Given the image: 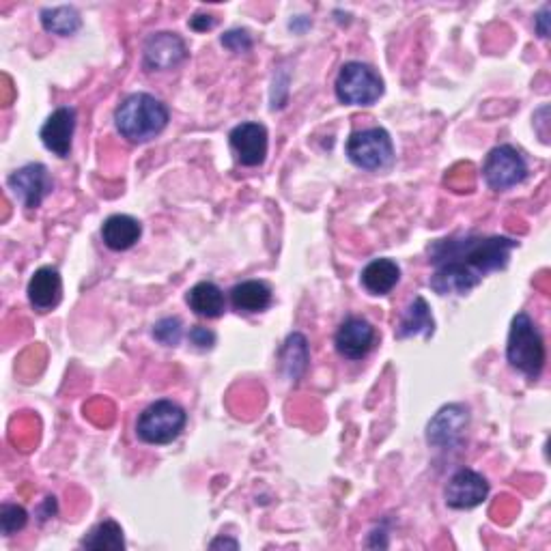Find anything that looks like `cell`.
Listing matches in <instances>:
<instances>
[{"mask_svg": "<svg viewBox=\"0 0 551 551\" xmlns=\"http://www.w3.org/2000/svg\"><path fill=\"white\" fill-rule=\"evenodd\" d=\"M515 248H519V242L500 235L446 237L437 239L429 246V263H459L478 276H487L491 272L504 270Z\"/></svg>", "mask_w": 551, "mask_h": 551, "instance_id": "cell-1", "label": "cell"}, {"mask_svg": "<svg viewBox=\"0 0 551 551\" xmlns=\"http://www.w3.org/2000/svg\"><path fill=\"white\" fill-rule=\"evenodd\" d=\"M168 119H171L168 106L151 93L127 95L115 110L117 132L132 145H145L160 136Z\"/></svg>", "mask_w": 551, "mask_h": 551, "instance_id": "cell-2", "label": "cell"}, {"mask_svg": "<svg viewBox=\"0 0 551 551\" xmlns=\"http://www.w3.org/2000/svg\"><path fill=\"white\" fill-rule=\"evenodd\" d=\"M506 360L515 371L524 373L528 379H539L545 369V341L536 323L526 313L513 317L506 343Z\"/></svg>", "mask_w": 551, "mask_h": 551, "instance_id": "cell-3", "label": "cell"}, {"mask_svg": "<svg viewBox=\"0 0 551 551\" xmlns=\"http://www.w3.org/2000/svg\"><path fill=\"white\" fill-rule=\"evenodd\" d=\"M186 422H188L186 409L177 405L175 401L160 399L151 403L145 412L138 416L136 435L145 444L164 446L177 440L181 431L186 429Z\"/></svg>", "mask_w": 551, "mask_h": 551, "instance_id": "cell-4", "label": "cell"}, {"mask_svg": "<svg viewBox=\"0 0 551 551\" xmlns=\"http://www.w3.org/2000/svg\"><path fill=\"white\" fill-rule=\"evenodd\" d=\"M334 91L341 104L373 106L384 95V80L375 72V67L362 61H349L338 72Z\"/></svg>", "mask_w": 551, "mask_h": 551, "instance_id": "cell-5", "label": "cell"}, {"mask_svg": "<svg viewBox=\"0 0 551 551\" xmlns=\"http://www.w3.org/2000/svg\"><path fill=\"white\" fill-rule=\"evenodd\" d=\"M345 151L353 166L369 173L388 171L394 162V145L384 127H369V130L353 132L347 140Z\"/></svg>", "mask_w": 551, "mask_h": 551, "instance_id": "cell-6", "label": "cell"}, {"mask_svg": "<svg viewBox=\"0 0 551 551\" xmlns=\"http://www.w3.org/2000/svg\"><path fill=\"white\" fill-rule=\"evenodd\" d=\"M483 177L491 190L506 192L528 179V162L515 147L500 145L485 158Z\"/></svg>", "mask_w": 551, "mask_h": 551, "instance_id": "cell-7", "label": "cell"}, {"mask_svg": "<svg viewBox=\"0 0 551 551\" xmlns=\"http://www.w3.org/2000/svg\"><path fill=\"white\" fill-rule=\"evenodd\" d=\"M7 186L11 194L24 203L26 209H37L52 192L54 183L48 168L44 164L33 162L18 168V171H13L7 179Z\"/></svg>", "mask_w": 551, "mask_h": 551, "instance_id": "cell-8", "label": "cell"}, {"mask_svg": "<svg viewBox=\"0 0 551 551\" xmlns=\"http://www.w3.org/2000/svg\"><path fill=\"white\" fill-rule=\"evenodd\" d=\"M489 496V483L483 474H478L470 468H461L450 476L444 489L446 506L455 511H470L483 504Z\"/></svg>", "mask_w": 551, "mask_h": 551, "instance_id": "cell-9", "label": "cell"}, {"mask_svg": "<svg viewBox=\"0 0 551 551\" xmlns=\"http://www.w3.org/2000/svg\"><path fill=\"white\" fill-rule=\"evenodd\" d=\"M188 59V48L177 33H153L143 48V65L147 72H168Z\"/></svg>", "mask_w": 551, "mask_h": 551, "instance_id": "cell-10", "label": "cell"}, {"mask_svg": "<svg viewBox=\"0 0 551 551\" xmlns=\"http://www.w3.org/2000/svg\"><path fill=\"white\" fill-rule=\"evenodd\" d=\"M470 425V409L461 403L442 407L427 425V442L435 448H452Z\"/></svg>", "mask_w": 551, "mask_h": 551, "instance_id": "cell-11", "label": "cell"}, {"mask_svg": "<svg viewBox=\"0 0 551 551\" xmlns=\"http://www.w3.org/2000/svg\"><path fill=\"white\" fill-rule=\"evenodd\" d=\"M377 341V332L364 317H347L336 330V351L347 360H362L371 353Z\"/></svg>", "mask_w": 551, "mask_h": 551, "instance_id": "cell-12", "label": "cell"}, {"mask_svg": "<svg viewBox=\"0 0 551 551\" xmlns=\"http://www.w3.org/2000/svg\"><path fill=\"white\" fill-rule=\"evenodd\" d=\"M229 140H231V149L237 155V162L242 166L252 168V166H261L265 162L267 145H270L265 125L254 121L239 123L237 127H233Z\"/></svg>", "mask_w": 551, "mask_h": 551, "instance_id": "cell-13", "label": "cell"}, {"mask_svg": "<svg viewBox=\"0 0 551 551\" xmlns=\"http://www.w3.org/2000/svg\"><path fill=\"white\" fill-rule=\"evenodd\" d=\"M76 132V110L72 106L56 108L52 115L41 125L39 138L48 151H52L59 158H67L72 153Z\"/></svg>", "mask_w": 551, "mask_h": 551, "instance_id": "cell-14", "label": "cell"}, {"mask_svg": "<svg viewBox=\"0 0 551 551\" xmlns=\"http://www.w3.org/2000/svg\"><path fill=\"white\" fill-rule=\"evenodd\" d=\"M28 302L39 313H48V310L61 304L63 298V278L56 267H39V270L28 280Z\"/></svg>", "mask_w": 551, "mask_h": 551, "instance_id": "cell-15", "label": "cell"}, {"mask_svg": "<svg viewBox=\"0 0 551 551\" xmlns=\"http://www.w3.org/2000/svg\"><path fill=\"white\" fill-rule=\"evenodd\" d=\"M433 267L435 272L429 280V287L437 295H468L483 282V276L459 263H437Z\"/></svg>", "mask_w": 551, "mask_h": 551, "instance_id": "cell-16", "label": "cell"}, {"mask_svg": "<svg viewBox=\"0 0 551 551\" xmlns=\"http://www.w3.org/2000/svg\"><path fill=\"white\" fill-rule=\"evenodd\" d=\"M143 235V226L132 216L125 214H115L106 218L104 226H102V239L104 244L115 250V252H123L130 250L132 246H136V242Z\"/></svg>", "mask_w": 551, "mask_h": 551, "instance_id": "cell-17", "label": "cell"}, {"mask_svg": "<svg viewBox=\"0 0 551 551\" xmlns=\"http://www.w3.org/2000/svg\"><path fill=\"white\" fill-rule=\"evenodd\" d=\"M231 304L239 313H263L272 306V289L263 280H244L231 289Z\"/></svg>", "mask_w": 551, "mask_h": 551, "instance_id": "cell-18", "label": "cell"}, {"mask_svg": "<svg viewBox=\"0 0 551 551\" xmlns=\"http://www.w3.org/2000/svg\"><path fill=\"white\" fill-rule=\"evenodd\" d=\"M401 280V267L392 259H373L360 274L362 287L371 295H388Z\"/></svg>", "mask_w": 551, "mask_h": 551, "instance_id": "cell-19", "label": "cell"}, {"mask_svg": "<svg viewBox=\"0 0 551 551\" xmlns=\"http://www.w3.org/2000/svg\"><path fill=\"white\" fill-rule=\"evenodd\" d=\"M433 332H435V321L431 315V306L427 304L425 298H416L405 308L397 328V338L399 341H405V338L422 336L425 341H429Z\"/></svg>", "mask_w": 551, "mask_h": 551, "instance_id": "cell-20", "label": "cell"}, {"mask_svg": "<svg viewBox=\"0 0 551 551\" xmlns=\"http://www.w3.org/2000/svg\"><path fill=\"white\" fill-rule=\"evenodd\" d=\"M186 302L196 315L205 319L222 317L226 308L222 289L216 285V282H209V280H203L199 285H194L186 295Z\"/></svg>", "mask_w": 551, "mask_h": 551, "instance_id": "cell-21", "label": "cell"}, {"mask_svg": "<svg viewBox=\"0 0 551 551\" xmlns=\"http://www.w3.org/2000/svg\"><path fill=\"white\" fill-rule=\"evenodd\" d=\"M308 362H310V353H308L306 336L300 334V332L291 334L285 341V345H282V349H280L282 373L287 375V379L298 381L306 373Z\"/></svg>", "mask_w": 551, "mask_h": 551, "instance_id": "cell-22", "label": "cell"}, {"mask_svg": "<svg viewBox=\"0 0 551 551\" xmlns=\"http://www.w3.org/2000/svg\"><path fill=\"white\" fill-rule=\"evenodd\" d=\"M82 549L91 551H123L125 539H123V528L117 524L115 519H106L102 524H97L84 539L80 541Z\"/></svg>", "mask_w": 551, "mask_h": 551, "instance_id": "cell-23", "label": "cell"}, {"mask_svg": "<svg viewBox=\"0 0 551 551\" xmlns=\"http://www.w3.org/2000/svg\"><path fill=\"white\" fill-rule=\"evenodd\" d=\"M41 26L46 28L48 33L59 35V37H69L76 35L82 28V18L76 7H48L41 11Z\"/></svg>", "mask_w": 551, "mask_h": 551, "instance_id": "cell-24", "label": "cell"}, {"mask_svg": "<svg viewBox=\"0 0 551 551\" xmlns=\"http://www.w3.org/2000/svg\"><path fill=\"white\" fill-rule=\"evenodd\" d=\"M28 524V513L26 508L20 504H3L0 506V530L5 536L16 534L24 530Z\"/></svg>", "mask_w": 551, "mask_h": 551, "instance_id": "cell-25", "label": "cell"}, {"mask_svg": "<svg viewBox=\"0 0 551 551\" xmlns=\"http://www.w3.org/2000/svg\"><path fill=\"white\" fill-rule=\"evenodd\" d=\"M153 338L166 347H175L183 338V323L179 317H164L153 326Z\"/></svg>", "mask_w": 551, "mask_h": 551, "instance_id": "cell-26", "label": "cell"}, {"mask_svg": "<svg viewBox=\"0 0 551 551\" xmlns=\"http://www.w3.org/2000/svg\"><path fill=\"white\" fill-rule=\"evenodd\" d=\"M220 44L226 50L239 54V52H248L252 48V37L246 31V28H233V31H229L226 35L220 37Z\"/></svg>", "mask_w": 551, "mask_h": 551, "instance_id": "cell-27", "label": "cell"}, {"mask_svg": "<svg viewBox=\"0 0 551 551\" xmlns=\"http://www.w3.org/2000/svg\"><path fill=\"white\" fill-rule=\"evenodd\" d=\"M190 343L199 349H211L216 345V334L203 326H194L190 330Z\"/></svg>", "mask_w": 551, "mask_h": 551, "instance_id": "cell-28", "label": "cell"}, {"mask_svg": "<svg viewBox=\"0 0 551 551\" xmlns=\"http://www.w3.org/2000/svg\"><path fill=\"white\" fill-rule=\"evenodd\" d=\"M549 11H551V7L549 5H545L539 13H536V33H539L543 39L545 37H549Z\"/></svg>", "mask_w": 551, "mask_h": 551, "instance_id": "cell-29", "label": "cell"}, {"mask_svg": "<svg viewBox=\"0 0 551 551\" xmlns=\"http://www.w3.org/2000/svg\"><path fill=\"white\" fill-rule=\"evenodd\" d=\"M190 26L194 31H209V28L216 26V18L214 16H205V13H199V16H194L190 20Z\"/></svg>", "mask_w": 551, "mask_h": 551, "instance_id": "cell-30", "label": "cell"}, {"mask_svg": "<svg viewBox=\"0 0 551 551\" xmlns=\"http://www.w3.org/2000/svg\"><path fill=\"white\" fill-rule=\"evenodd\" d=\"M54 513H56V498H54V496H48V498L44 500V506H41V511L37 513V515H39V521L50 519Z\"/></svg>", "mask_w": 551, "mask_h": 551, "instance_id": "cell-31", "label": "cell"}, {"mask_svg": "<svg viewBox=\"0 0 551 551\" xmlns=\"http://www.w3.org/2000/svg\"><path fill=\"white\" fill-rule=\"evenodd\" d=\"M211 549H218V547H231V549H237L239 543L235 539H216V541H211L209 543Z\"/></svg>", "mask_w": 551, "mask_h": 551, "instance_id": "cell-32", "label": "cell"}]
</instances>
